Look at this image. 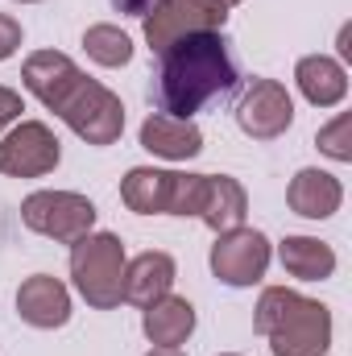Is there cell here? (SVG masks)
Returning a JSON list of instances; mask_svg holds the SVG:
<instances>
[{
  "mask_svg": "<svg viewBox=\"0 0 352 356\" xmlns=\"http://www.w3.org/2000/svg\"><path fill=\"white\" fill-rule=\"evenodd\" d=\"M25 88L33 91L75 137L88 145H112L125 133V104L116 91L88 79L67 54L58 50H38L21 67Z\"/></svg>",
  "mask_w": 352,
  "mask_h": 356,
  "instance_id": "1",
  "label": "cell"
},
{
  "mask_svg": "<svg viewBox=\"0 0 352 356\" xmlns=\"http://www.w3.org/2000/svg\"><path fill=\"white\" fill-rule=\"evenodd\" d=\"M241 71L228 50V38L220 29H199L170 42L158 54V75H154V104L158 112L191 120L203 112L211 99H224L237 88Z\"/></svg>",
  "mask_w": 352,
  "mask_h": 356,
  "instance_id": "2",
  "label": "cell"
},
{
  "mask_svg": "<svg viewBox=\"0 0 352 356\" xmlns=\"http://www.w3.org/2000/svg\"><path fill=\"white\" fill-rule=\"evenodd\" d=\"M253 332L269 340L273 356H328L332 311L286 286H265L257 298Z\"/></svg>",
  "mask_w": 352,
  "mask_h": 356,
  "instance_id": "3",
  "label": "cell"
},
{
  "mask_svg": "<svg viewBox=\"0 0 352 356\" xmlns=\"http://www.w3.org/2000/svg\"><path fill=\"white\" fill-rule=\"evenodd\" d=\"M125 245L112 232H88L71 245V277L88 307L112 311L125 302Z\"/></svg>",
  "mask_w": 352,
  "mask_h": 356,
  "instance_id": "4",
  "label": "cell"
},
{
  "mask_svg": "<svg viewBox=\"0 0 352 356\" xmlns=\"http://www.w3.org/2000/svg\"><path fill=\"white\" fill-rule=\"evenodd\" d=\"M21 224L58 245H75L95 228V203L79 191H33L21 203Z\"/></svg>",
  "mask_w": 352,
  "mask_h": 356,
  "instance_id": "5",
  "label": "cell"
},
{
  "mask_svg": "<svg viewBox=\"0 0 352 356\" xmlns=\"http://www.w3.org/2000/svg\"><path fill=\"white\" fill-rule=\"evenodd\" d=\"M150 50H166L170 42L199 33V29H224L228 4L224 0H154V8L141 17Z\"/></svg>",
  "mask_w": 352,
  "mask_h": 356,
  "instance_id": "6",
  "label": "cell"
},
{
  "mask_svg": "<svg viewBox=\"0 0 352 356\" xmlns=\"http://www.w3.org/2000/svg\"><path fill=\"white\" fill-rule=\"evenodd\" d=\"M269 241L257 228H228V232H216V245H211V273L224 282V286H257L269 269Z\"/></svg>",
  "mask_w": 352,
  "mask_h": 356,
  "instance_id": "7",
  "label": "cell"
},
{
  "mask_svg": "<svg viewBox=\"0 0 352 356\" xmlns=\"http://www.w3.org/2000/svg\"><path fill=\"white\" fill-rule=\"evenodd\" d=\"M58 137L42 120H17L0 137V175L8 178H42L58 166Z\"/></svg>",
  "mask_w": 352,
  "mask_h": 356,
  "instance_id": "8",
  "label": "cell"
},
{
  "mask_svg": "<svg viewBox=\"0 0 352 356\" xmlns=\"http://www.w3.org/2000/svg\"><path fill=\"white\" fill-rule=\"evenodd\" d=\"M237 124L253 141H273L294 124V99L278 79H253L241 104H237Z\"/></svg>",
  "mask_w": 352,
  "mask_h": 356,
  "instance_id": "9",
  "label": "cell"
},
{
  "mask_svg": "<svg viewBox=\"0 0 352 356\" xmlns=\"http://www.w3.org/2000/svg\"><path fill=\"white\" fill-rule=\"evenodd\" d=\"M17 315L29 327L54 332V327H63L71 319V290L58 277H50V273H33L17 290Z\"/></svg>",
  "mask_w": 352,
  "mask_h": 356,
  "instance_id": "10",
  "label": "cell"
},
{
  "mask_svg": "<svg viewBox=\"0 0 352 356\" xmlns=\"http://www.w3.org/2000/svg\"><path fill=\"white\" fill-rule=\"evenodd\" d=\"M286 203H290V211L303 216V220H328V216L340 211V203H344V186H340V178L336 175L307 166V170H298V175L290 178V186H286Z\"/></svg>",
  "mask_w": 352,
  "mask_h": 356,
  "instance_id": "11",
  "label": "cell"
},
{
  "mask_svg": "<svg viewBox=\"0 0 352 356\" xmlns=\"http://www.w3.org/2000/svg\"><path fill=\"white\" fill-rule=\"evenodd\" d=\"M178 191V170H154V166H133L120 178V199L137 216H170Z\"/></svg>",
  "mask_w": 352,
  "mask_h": 356,
  "instance_id": "12",
  "label": "cell"
},
{
  "mask_svg": "<svg viewBox=\"0 0 352 356\" xmlns=\"http://www.w3.org/2000/svg\"><path fill=\"white\" fill-rule=\"evenodd\" d=\"M175 257L170 253H158V249H150V253H137L133 261H125V302H133V307H150V302H158V298H166L170 294V286H175Z\"/></svg>",
  "mask_w": 352,
  "mask_h": 356,
  "instance_id": "13",
  "label": "cell"
},
{
  "mask_svg": "<svg viewBox=\"0 0 352 356\" xmlns=\"http://www.w3.org/2000/svg\"><path fill=\"white\" fill-rule=\"evenodd\" d=\"M141 149H150L154 158H166V162H186L203 149V133L195 120H178L166 112H154L145 124H141Z\"/></svg>",
  "mask_w": 352,
  "mask_h": 356,
  "instance_id": "14",
  "label": "cell"
},
{
  "mask_svg": "<svg viewBox=\"0 0 352 356\" xmlns=\"http://www.w3.org/2000/svg\"><path fill=\"white\" fill-rule=\"evenodd\" d=\"M294 83L303 91L307 104L315 108H336L344 95H349V71L340 58H328V54H307L298 58L294 67Z\"/></svg>",
  "mask_w": 352,
  "mask_h": 356,
  "instance_id": "15",
  "label": "cell"
},
{
  "mask_svg": "<svg viewBox=\"0 0 352 356\" xmlns=\"http://www.w3.org/2000/svg\"><path fill=\"white\" fill-rule=\"evenodd\" d=\"M141 332L150 336L154 348H178L195 332V307L178 294H166L141 311Z\"/></svg>",
  "mask_w": 352,
  "mask_h": 356,
  "instance_id": "16",
  "label": "cell"
},
{
  "mask_svg": "<svg viewBox=\"0 0 352 356\" xmlns=\"http://www.w3.org/2000/svg\"><path fill=\"white\" fill-rule=\"evenodd\" d=\"M278 261L290 277L298 282H328L336 273V253L332 245L315 241V236H286L278 245Z\"/></svg>",
  "mask_w": 352,
  "mask_h": 356,
  "instance_id": "17",
  "label": "cell"
},
{
  "mask_svg": "<svg viewBox=\"0 0 352 356\" xmlns=\"http://www.w3.org/2000/svg\"><path fill=\"white\" fill-rule=\"evenodd\" d=\"M245 211H249V195L237 178L228 175H211V191H207V203H203V224L211 232H228V228H241L245 224Z\"/></svg>",
  "mask_w": 352,
  "mask_h": 356,
  "instance_id": "18",
  "label": "cell"
},
{
  "mask_svg": "<svg viewBox=\"0 0 352 356\" xmlns=\"http://www.w3.org/2000/svg\"><path fill=\"white\" fill-rule=\"evenodd\" d=\"M83 50H88L91 63H99V67H129L133 38L120 25H91L83 33Z\"/></svg>",
  "mask_w": 352,
  "mask_h": 356,
  "instance_id": "19",
  "label": "cell"
},
{
  "mask_svg": "<svg viewBox=\"0 0 352 356\" xmlns=\"http://www.w3.org/2000/svg\"><path fill=\"white\" fill-rule=\"evenodd\" d=\"M315 145L332 158V162H352V116L340 112L332 124H323L315 133Z\"/></svg>",
  "mask_w": 352,
  "mask_h": 356,
  "instance_id": "20",
  "label": "cell"
},
{
  "mask_svg": "<svg viewBox=\"0 0 352 356\" xmlns=\"http://www.w3.org/2000/svg\"><path fill=\"white\" fill-rule=\"evenodd\" d=\"M21 112H25L21 95H17L13 88H0V133H4V129H13V124L21 120Z\"/></svg>",
  "mask_w": 352,
  "mask_h": 356,
  "instance_id": "21",
  "label": "cell"
},
{
  "mask_svg": "<svg viewBox=\"0 0 352 356\" xmlns=\"http://www.w3.org/2000/svg\"><path fill=\"white\" fill-rule=\"evenodd\" d=\"M17 46H21V25H17L8 13H0V63H4V58H13V54H17Z\"/></svg>",
  "mask_w": 352,
  "mask_h": 356,
  "instance_id": "22",
  "label": "cell"
},
{
  "mask_svg": "<svg viewBox=\"0 0 352 356\" xmlns=\"http://www.w3.org/2000/svg\"><path fill=\"white\" fill-rule=\"evenodd\" d=\"M120 13H129V17H145L150 8H154V0H112Z\"/></svg>",
  "mask_w": 352,
  "mask_h": 356,
  "instance_id": "23",
  "label": "cell"
},
{
  "mask_svg": "<svg viewBox=\"0 0 352 356\" xmlns=\"http://www.w3.org/2000/svg\"><path fill=\"white\" fill-rule=\"evenodd\" d=\"M340 58H352V25L340 29Z\"/></svg>",
  "mask_w": 352,
  "mask_h": 356,
  "instance_id": "24",
  "label": "cell"
},
{
  "mask_svg": "<svg viewBox=\"0 0 352 356\" xmlns=\"http://www.w3.org/2000/svg\"><path fill=\"white\" fill-rule=\"evenodd\" d=\"M145 356H182V353H178V348H150Z\"/></svg>",
  "mask_w": 352,
  "mask_h": 356,
  "instance_id": "25",
  "label": "cell"
},
{
  "mask_svg": "<svg viewBox=\"0 0 352 356\" xmlns=\"http://www.w3.org/2000/svg\"><path fill=\"white\" fill-rule=\"evenodd\" d=\"M224 4H228V8H232V4H241V0H224Z\"/></svg>",
  "mask_w": 352,
  "mask_h": 356,
  "instance_id": "26",
  "label": "cell"
},
{
  "mask_svg": "<svg viewBox=\"0 0 352 356\" xmlns=\"http://www.w3.org/2000/svg\"><path fill=\"white\" fill-rule=\"evenodd\" d=\"M224 356H237V353H224Z\"/></svg>",
  "mask_w": 352,
  "mask_h": 356,
  "instance_id": "27",
  "label": "cell"
}]
</instances>
